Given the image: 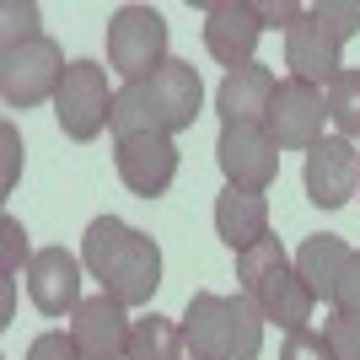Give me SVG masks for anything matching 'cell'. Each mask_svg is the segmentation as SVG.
I'll return each mask as SVG.
<instances>
[{"instance_id": "cell-21", "label": "cell", "mask_w": 360, "mask_h": 360, "mask_svg": "<svg viewBox=\"0 0 360 360\" xmlns=\"http://www.w3.org/2000/svg\"><path fill=\"white\" fill-rule=\"evenodd\" d=\"M0 253H6V264H0V290H6V323H11V285H16V269L22 264H32V253H27V231H22V221H0Z\"/></svg>"}, {"instance_id": "cell-13", "label": "cell", "mask_w": 360, "mask_h": 360, "mask_svg": "<svg viewBox=\"0 0 360 360\" xmlns=\"http://www.w3.org/2000/svg\"><path fill=\"white\" fill-rule=\"evenodd\" d=\"M113 167H119V178L129 194L140 199H156L172 188V178H178V146L167 135H135V140H119V150H113Z\"/></svg>"}, {"instance_id": "cell-23", "label": "cell", "mask_w": 360, "mask_h": 360, "mask_svg": "<svg viewBox=\"0 0 360 360\" xmlns=\"http://www.w3.org/2000/svg\"><path fill=\"white\" fill-rule=\"evenodd\" d=\"M6 27H0V49H11V44H27V38H44L38 32V6L32 0H6Z\"/></svg>"}, {"instance_id": "cell-10", "label": "cell", "mask_w": 360, "mask_h": 360, "mask_svg": "<svg viewBox=\"0 0 360 360\" xmlns=\"http://www.w3.org/2000/svg\"><path fill=\"white\" fill-rule=\"evenodd\" d=\"M301 183L317 210H345L349 199H360V146L345 135H328L323 146L307 150Z\"/></svg>"}, {"instance_id": "cell-9", "label": "cell", "mask_w": 360, "mask_h": 360, "mask_svg": "<svg viewBox=\"0 0 360 360\" xmlns=\"http://www.w3.org/2000/svg\"><path fill=\"white\" fill-rule=\"evenodd\" d=\"M323 124H328V103H323V86H307L296 75H285L280 86H274V103H269V140L280 150H312L323 146Z\"/></svg>"}, {"instance_id": "cell-4", "label": "cell", "mask_w": 360, "mask_h": 360, "mask_svg": "<svg viewBox=\"0 0 360 360\" xmlns=\"http://www.w3.org/2000/svg\"><path fill=\"white\" fill-rule=\"evenodd\" d=\"M237 290L264 312V323H280L285 333H296V328L312 323L317 296L301 285V274H296V264L285 258L280 237H264L258 248L237 253Z\"/></svg>"}, {"instance_id": "cell-5", "label": "cell", "mask_w": 360, "mask_h": 360, "mask_svg": "<svg viewBox=\"0 0 360 360\" xmlns=\"http://www.w3.org/2000/svg\"><path fill=\"white\" fill-rule=\"evenodd\" d=\"M167 65V16L156 6H119L108 16V70L129 81H146Z\"/></svg>"}, {"instance_id": "cell-11", "label": "cell", "mask_w": 360, "mask_h": 360, "mask_svg": "<svg viewBox=\"0 0 360 360\" xmlns=\"http://www.w3.org/2000/svg\"><path fill=\"white\" fill-rule=\"evenodd\" d=\"M129 333H135V323L124 317L113 296H86L70 312V339L81 360H129Z\"/></svg>"}, {"instance_id": "cell-24", "label": "cell", "mask_w": 360, "mask_h": 360, "mask_svg": "<svg viewBox=\"0 0 360 360\" xmlns=\"http://www.w3.org/2000/svg\"><path fill=\"white\" fill-rule=\"evenodd\" d=\"M312 16H317V22H323V27L333 32V38H339V44L360 32V0H317V6H312Z\"/></svg>"}, {"instance_id": "cell-15", "label": "cell", "mask_w": 360, "mask_h": 360, "mask_svg": "<svg viewBox=\"0 0 360 360\" xmlns=\"http://www.w3.org/2000/svg\"><path fill=\"white\" fill-rule=\"evenodd\" d=\"M339 49L345 44L312 16V6H307V16L285 32V65H290L296 81H307V86H328L333 75L345 70V65H339Z\"/></svg>"}, {"instance_id": "cell-25", "label": "cell", "mask_w": 360, "mask_h": 360, "mask_svg": "<svg viewBox=\"0 0 360 360\" xmlns=\"http://www.w3.org/2000/svg\"><path fill=\"white\" fill-rule=\"evenodd\" d=\"M280 360H333V349H328V339L317 328H296V333H285Z\"/></svg>"}, {"instance_id": "cell-28", "label": "cell", "mask_w": 360, "mask_h": 360, "mask_svg": "<svg viewBox=\"0 0 360 360\" xmlns=\"http://www.w3.org/2000/svg\"><path fill=\"white\" fill-rule=\"evenodd\" d=\"M333 307H345V312H360V248H355V258H349L345 280H339V296H333Z\"/></svg>"}, {"instance_id": "cell-18", "label": "cell", "mask_w": 360, "mask_h": 360, "mask_svg": "<svg viewBox=\"0 0 360 360\" xmlns=\"http://www.w3.org/2000/svg\"><path fill=\"white\" fill-rule=\"evenodd\" d=\"M349 258H355V248H349L345 237H333V231H317V237L301 242V253H296V274H301V285L312 290L317 301H333V296H339V280H345V269H349Z\"/></svg>"}, {"instance_id": "cell-17", "label": "cell", "mask_w": 360, "mask_h": 360, "mask_svg": "<svg viewBox=\"0 0 360 360\" xmlns=\"http://www.w3.org/2000/svg\"><path fill=\"white\" fill-rule=\"evenodd\" d=\"M215 231L231 253H248L269 237V199L264 194H248V188H226L215 199Z\"/></svg>"}, {"instance_id": "cell-19", "label": "cell", "mask_w": 360, "mask_h": 360, "mask_svg": "<svg viewBox=\"0 0 360 360\" xmlns=\"http://www.w3.org/2000/svg\"><path fill=\"white\" fill-rule=\"evenodd\" d=\"M129 360H188V345H183V323L162 312L135 317V333H129Z\"/></svg>"}, {"instance_id": "cell-22", "label": "cell", "mask_w": 360, "mask_h": 360, "mask_svg": "<svg viewBox=\"0 0 360 360\" xmlns=\"http://www.w3.org/2000/svg\"><path fill=\"white\" fill-rule=\"evenodd\" d=\"M323 339H328L333 360H360V312H345V307H333L328 323H323Z\"/></svg>"}, {"instance_id": "cell-6", "label": "cell", "mask_w": 360, "mask_h": 360, "mask_svg": "<svg viewBox=\"0 0 360 360\" xmlns=\"http://www.w3.org/2000/svg\"><path fill=\"white\" fill-rule=\"evenodd\" d=\"M54 119L70 140H97L113 124V97H108V70L97 60H70L54 91Z\"/></svg>"}, {"instance_id": "cell-3", "label": "cell", "mask_w": 360, "mask_h": 360, "mask_svg": "<svg viewBox=\"0 0 360 360\" xmlns=\"http://www.w3.org/2000/svg\"><path fill=\"white\" fill-rule=\"evenodd\" d=\"M183 345L188 360H258L264 349V312L242 296L194 290L183 312Z\"/></svg>"}, {"instance_id": "cell-16", "label": "cell", "mask_w": 360, "mask_h": 360, "mask_svg": "<svg viewBox=\"0 0 360 360\" xmlns=\"http://www.w3.org/2000/svg\"><path fill=\"white\" fill-rule=\"evenodd\" d=\"M274 70L269 65H242V70H226V81L215 86V113L221 124H264L274 103Z\"/></svg>"}, {"instance_id": "cell-2", "label": "cell", "mask_w": 360, "mask_h": 360, "mask_svg": "<svg viewBox=\"0 0 360 360\" xmlns=\"http://www.w3.org/2000/svg\"><path fill=\"white\" fill-rule=\"evenodd\" d=\"M81 264L91 269V280L103 285V296H113L119 307H146L162 285V248L124 226L119 215H97L81 237Z\"/></svg>"}, {"instance_id": "cell-7", "label": "cell", "mask_w": 360, "mask_h": 360, "mask_svg": "<svg viewBox=\"0 0 360 360\" xmlns=\"http://www.w3.org/2000/svg\"><path fill=\"white\" fill-rule=\"evenodd\" d=\"M60 75H65V54L54 38H27V44L0 49V97H6V108L54 103Z\"/></svg>"}, {"instance_id": "cell-27", "label": "cell", "mask_w": 360, "mask_h": 360, "mask_svg": "<svg viewBox=\"0 0 360 360\" xmlns=\"http://www.w3.org/2000/svg\"><path fill=\"white\" fill-rule=\"evenodd\" d=\"M27 360H81V349L70 333H38L27 345Z\"/></svg>"}, {"instance_id": "cell-26", "label": "cell", "mask_w": 360, "mask_h": 360, "mask_svg": "<svg viewBox=\"0 0 360 360\" xmlns=\"http://www.w3.org/2000/svg\"><path fill=\"white\" fill-rule=\"evenodd\" d=\"M253 11H258V22H264V27L290 32L301 16H307V6H296V0H253Z\"/></svg>"}, {"instance_id": "cell-8", "label": "cell", "mask_w": 360, "mask_h": 360, "mask_svg": "<svg viewBox=\"0 0 360 360\" xmlns=\"http://www.w3.org/2000/svg\"><path fill=\"white\" fill-rule=\"evenodd\" d=\"M215 162L226 172V188H248V194H269L280 178V146L264 124H221Z\"/></svg>"}, {"instance_id": "cell-12", "label": "cell", "mask_w": 360, "mask_h": 360, "mask_svg": "<svg viewBox=\"0 0 360 360\" xmlns=\"http://www.w3.org/2000/svg\"><path fill=\"white\" fill-rule=\"evenodd\" d=\"M258 32H264V22H258L253 0H210V6H205V49H210L226 70L253 65Z\"/></svg>"}, {"instance_id": "cell-1", "label": "cell", "mask_w": 360, "mask_h": 360, "mask_svg": "<svg viewBox=\"0 0 360 360\" xmlns=\"http://www.w3.org/2000/svg\"><path fill=\"white\" fill-rule=\"evenodd\" d=\"M205 108V81L188 60H167L156 75L129 81L113 91V140H135V135H183Z\"/></svg>"}, {"instance_id": "cell-20", "label": "cell", "mask_w": 360, "mask_h": 360, "mask_svg": "<svg viewBox=\"0 0 360 360\" xmlns=\"http://www.w3.org/2000/svg\"><path fill=\"white\" fill-rule=\"evenodd\" d=\"M323 103H328V124L345 140H355L360 135V70H339L323 86Z\"/></svg>"}, {"instance_id": "cell-29", "label": "cell", "mask_w": 360, "mask_h": 360, "mask_svg": "<svg viewBox=\"0 0 360 360\" xmlns=\"http://www.w3.org/2000/svg\"><path fill=\"white\" fill-rule=\"evenodd\" d=\"M0 146H6V188H11V183H16V156H22V140H16L11 124L0 129Z\"/></svg>"}, {"instance_id": "cell-14", "label": "cell", "mask_w": 360, "mask_h": 360, "mask_svg": "<svg viewBox=\"0 0 360 360\" xmlns=\"http://www.w3.org/2000/svg\"><path fill=\"white\" fill-rule=\"evenodd\" d=\"M27 296L44 317H65L81 307V258L65 248H38L27 264Z\"/></svg>"}]
</instances>
